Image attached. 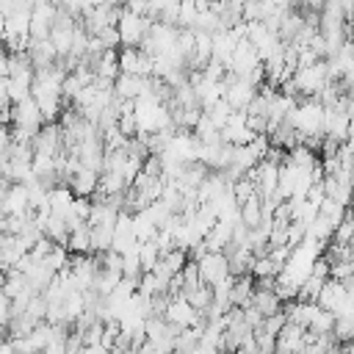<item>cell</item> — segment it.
<instances>
[{"label":"cell","instance_id":"cell-5","mask_svg":"<svg viewBox=\"0 0 354 354\" xmlns=\"http://www.w3.org/2000/svg\"><path fill=\"white\" fill-rule=\"evenodd\" d=\"M147 88H149V77H141V75H119L113 80V94L124 102H136Z\"/></svg>","mask_w":354,"mask_h":354},{"label":"cell","instance_id":"cell-10","mask_svg":"<svg viewBox=\"0 0 354 354\" xmlns=\"http://www.w3.org/2000/svg\"><path fill=\"white\" fill-rule=\"evenodd\" d=\"M66 252L69 254H91V230H88V224H80L69 232Z\"/></svg>","mask_w":354,"mask_h":354},{"label":"cell","instance_id":"cell-19","mask_svg":"<svg viewBox=\"0 0 354 354\" xmlns=\"http://www.w3.org/2000/svg\"><path fill=\"white\" fill-rule=\"evenodd\" d=\"M160 263H163V268L174 277V274H180V271H183V266L188 263V252H185V249H171V252L160 254Z\"/></svg>","mask_w":354,"mask_h":354},{"label":"cell","instance_id":"cell-4","mask_svg":"<svg viewBox=\"0 0 354 354\" xmlns=\"http://www.w3.org/2000/svg\"><path fill=\"white\" fill-rule=\"evenodd\" d=\"M307 346V329L299 324H285L277 335V354H299Z\"/></svg>","mask_w":354,"mask_h":354},{"label":"cell","instance_id":"cell-23","mask_svg":"<svg viewBox=\"0 0 354 354\" xmlns=\"http://www.w3.org/2000/svg\"><path fill=\"white\" fill-rule=\"evenodd\" d=\"M97 39H100V44L105 47V50H116L122 41H119V30L116 28H102L100 33H97Z\"/></svg>","mask_w":354,"mask_h":354},{"label":"cell","instance_id":"cell-2","mask_svg":"<svg viewBox=\"0 0 354 354\" xmlns=\"http://www.w3.org/2000/svg\"><path fill=\"white\" fill-rule=\"evenodd\" d=\"M155 69V58L144 55L138 47H119V72L122 75H141L149 77Z\"/></svg>","mask_w":354,"mask_h":354},{"label":"cell","instance_id":"cell-1","mask_svg":"<svg viewBox=\"0 0 354 354\" xmlns=\"http://www.w3.org/2000/svg\"><path fill=\"white\" fill-rule=\"evenodd\" d=\"M122 8H124V6H122ZM149 28H152V19H147V17H136V14L122 11V19H119V25H116L122 47H141V41L147 39Z\"/></svg>","mask_w":354,"mask_h":354},{"label":"cell","instance_id":"cell-14","mask_svg":"<svg viewBox=\"0 0 354 354\" xmlns=\"http://www.w3.org/2000/svg\"><path fill=\"white\" fill-rule=\"evenodd\" d=\"M351 241H354V216L351 213H346V218L335 227V232H332V238H329V243H337V246H351Z\"/></svg>","mask_w":354,"mask_h":354},{"label":"cell","instance_id":"cell-6","mask_svg":"<svg viewBox=\"0 0 354 354\" xmlns=\"http://www.w3.org/2000/svg\"><path fill=\"white\" fill-rule=\"evenodd\" d=\"M346 299H348V290H346L340 282L326 279V282H324V288H321V293H318V299H315V304H318L321 310H329L332 315H337V313L343 310Z\"/></svg>","mask_w":354,"mask_h":354},{"label":"cell","instance_id":"cell-16","mask_svg":"<svg viewBox=\"0 0 354 354\" xmlns=\"http://www.w3.org/2000/svg\"><path fill=\"white\" fill-rule=\"evenodd\" d=\"M158 260H160V252H158L155 241H141V243H138V263H141V271H144V274L152 271Z\"/></svg>","mask_w":354,"mask_h":354},{"label":"cell","instance_id":"cell-15","mask_svg":"<svg viewBox=\"0 0 354 354\" xmlns=\"http://www.w3.org/2000/svg\"><path fill=\"white\" fill-rule=\"evenodd\" d=\"M285 160H288V163H293L296 169H313V166L318 163L315 152H310V149H307V147H301V144H299V147H293V149L285 155Z\"/></svg>","mask_w":354,"mask_h":354},{"label":"cell","instance_id":"cell-28","mask_svg":"<svg viewBox=\"0 0 354 354\" xmlns=\"http://www.w3.org/2000/svg\"><path fill=\"white\" fill-rule=\"evenodd\" d=\"M3 285H6V271L0 268V290H3Z\"/></svg>","mask_w":354,"mask_h":354},{"label":"cell","instance_id":"cell-11","mask_svg":"<svg viewBox=\"0 0 354 354\" xmlns=\"http://www.w3.org/2000/svg\"><path fill=\"white\" fill-rule=\"evenodd\" d=\"M252 293H254V279L252 277H241L232 282V290H230V304L232 307H249L252 301Z\"/></svg>","mask_w":354,"mask_h":354},{"label":"cell","instance_id":"cell-21","mask_svg":"<svg viewBox=\"0 0 354 354\" xmlns=\"http://www.w3.org/2000/svg\"><path fill=\"white\" fill-rule=\"evenodd\" d=\"M285 324H288V318H285V313L279 310L277 315H268V318H263V324H260L257 329H260V332H266V335H274V337H277V335H279V329H282Z\"/></svg>","mask_w":354,"mask_h":354},{"label":"cell","instance_id":"cell-18","mask_svg":"<svg viewBox=\"0 0 354 354\" xmlns=\"http://www.w3.org/2000/svg\"><path fill=\"white\" fill-rule=\"evenodd\" d=\"M346 213H348V210H346L343 205H337L335 199H329V196H324V202L318 205V216L329 218V221H332L335 227H337V224H340V221L346 218Z\"/></svg>","mask_w":354,"mask_h":354},{"label":"cell","instance_id":"cell-17","mask_svg":"<svg viewBox=\"0 0 354 354\" xmlns=\"http://www.w3.org/2000/svg\"><path fill=\"white\" fill-rule=\"evenodd\" d=\"M332 329H335V315H332L329 310H321V307H318V313H315V318L310 321L307 332H310V335H332Z\"/></svg>","mask_w":354,"mask_h":354},{"label":"cell","instance_id":"cell-25","mask_svg":"<svg viewBox=\"0 0 354 354\" xmlns=\"http://www.w3.org/2000/svg\"><path fill=\"white\" fill-rule=\"evenodd\" d=\"M11 321V299L0 290V329H6Z\"/></svg>","mask_w":354,"mask_h":354},{"label":"cell","instance_id":"cell-7","mask_svg":"<svg viewBox=\"0 0 354 354\" xmlns=\"http://www.w3.org/2000/svg\"><path fill=\"white\" fill-rule=\"evenodd\" d=\"M97 185H100V174H97V171H88V169H83V166H80V169L72 174V180H69L72 196H80V199L94 196V194H97Z\"/></svg>","mask_w":354,"mask_h":354},{"label":"cell","instance_id":"cell-30","mask_svg":"<svg viewBox=\"0 0 354 354\" xmlns=\"http://www.w3.org/2000/svg\"><path fill=\"white\" fill-rule=\"evenodd\" d=\"M348 213H351V216H354V202H351V210H348Z\"/></svg>","mask_w":354,"mask_h":354},{"label":"cell","instance_id":"cell-27","mask_svg":"<svg viewBox=\"0 0 354 354\" xmlns=\"http://www.w3.org/2000/svg\"><path fill=\"white\" fill-rule=\"evenodd\" d=\"M343 351H346V354H354V340H351V343H346V346H343Z\"/></svg>","mask_w":354,"mask_h":354},{"label":"cell","instance_id":"cell-26","mask_svg":"<svg viewBox=\"0 0 354 354\" xmlns=\"http://www.w3.org/2000/svg\"><path fill=\"white\" fill-rule=\"evenodd\" d=\"M324 354H346V351H343V346H340V343H335V346H329Z\"/></svg>","mask_w":354,"mask_h":354},{"label":"cell","instance_id":"cell-13","mask_svg":"<svg viewBox=\"0 0 354 354\" xmlns=\"http://www.w3.org/2000/svg\"><path fill=\"white\" fill-rule=\"evenodd\" d=\"M238 213H241V221L252 230V227H257L260 221H263V210H260V196L254 194L252 199H246L241 207H238Z\"/></svg>","mask_w":354,"mask_h":354},{"label":"cell","instance_id":"cell-12","mask_svg":"<svg viewBox=\"0 0 354 354\" xmlns=\"http://www.w3.org/2000/svg\"><path fill=\"white\" fill-rule=\"evenodd\" d=\"M196 313H205L210 304H213V288H207V285H199V288H194V290H188V293H180Z\"/></svg>","mask_w":354,"mask_h":354},{"label":"cell","instance_id":"cell-20","mask_svg":"<svg viewBox=\"0 0 354 354\" xmlns=\"http://www.w3.org/2000/svg\"><path fill=\"white\" fill-rule=\"evenodd\" d=\"M332 335H335V340H337L340 346L351 343V340H354V318H343V315H337V318H335V329H332Z\"/></svg>","mask_w":354,"mask_h":354},{"label":"cell","instance_id":"cell-31","mask_svg":"<svg viewBox=\"0 0 354 354\" xmlns=\"http://www.w3.org/2000/svg\"><path fill=\"white\" fill-rule=\"evenodd\" d=\"M351 202H354V199H351Z\"/></svg>","mask_w":354,"mask_h":354},{"label":"cell","instance_id":"cell-22","mask_svg":"<svg viewBox=\"0 0 354 354\" xmlns=\"http://www.w3.org/2000/svg\"><path fill=\"white\" fill-rule=\"evenodd\" d=\"M254 343H257V354H277V337L274 335L254 329Z\"/></svg>","mask_w":354,"mask_h":354},{"label":"cell","instance_id":"cell-9","mask_svg":"<svg viewBox=\"0 0 354 354\" xmlns=\"http://www.w3.org/2000/svg\"><path fill=\"white\" fill-rule=\"evenodd\" d=\"M249 307H254L263 318H268V315H277V313L282 310V301L277 299V293H274V290H254V293H252Z\"/></svg>","mask_w":354,"mask_h":354},{"label":"cell","instance_id":"cell-24","mask_svg":"<svg viewBox=\"0 0 354 354\" xmlns=\"http://www.w3.org/2000/svg\"><path fill=\"white\" fill-rule=\"evenodd\" d=\"M141 171H144L147 177H163V160H160V155H149V158L144 160Z\"/></svg>","mask_w":354,"mask_h":354},{"label":"cell","instance_id":"cell-29","mask_svg":"<svg viewBox=\"0 0 354 354\" xmlns=\"http://www.w3.org/2000/svg\"><path fill=\"white\" fill-rule=\"evenodd\" d=\"M3 332H6V329H0V346H3V343H6V340H8V337H6V335H3Z\"/></svg>","mask_w":354,"mask_h":354},{"label":"cell","instance_id":"cell-3","mask_svg":"<svg viewBox=\"0 0 354 354\" xmlns=\"http://www.w3.org/2000/svg\"><path fill=\"white\" fill-rule=\"evenodd\" d=\"M194 263L199 266V279H202V285H207V288H213L216 282H221L224 277H230L227 257H224L221 252H207V254H202V257L194 260Z\"/></svg>","mask_w":354,"mask_h":354},{"label":"cell","instance_id":"cell-8","mask_svg":"<svg viewBox=\"0 0 354 354\" xmlns=\"http://www.w3.org/2000/svg\"><path fill=\"white\" fill-rule=\"evenodd\" d=\"M257 97V88H252V86H246L241 77L224 91V100H227V105L232 108V111H243L246 113V108H249V102Z\"/></svg>","mask_w":354,"mask_h":354}]
</instances>
